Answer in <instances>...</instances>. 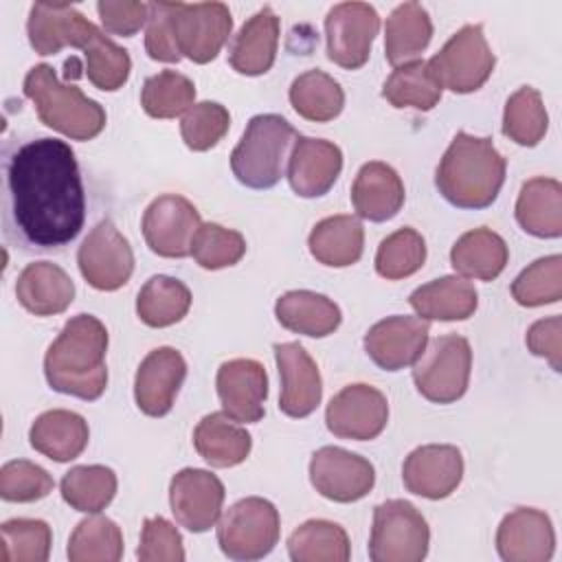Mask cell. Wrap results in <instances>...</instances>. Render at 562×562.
Masks as SVG:
<instances>
[{
    "label": "cell",
    "mask_w": 562,
    "mask_h": 562,
    "mask_svg": "<svg viewBox=\"0 0 562 562\" xmlns=\"http://www.w3.org/2000/svg\"><path fill=\"white\" fill-rule=\"evenodd\" d=\"M549 130V114L536 88L522 86L505 101L503 134L522 147H536Z\"/></svg>",
    "instance_id": "42"
},
{
    "label": "cell",
    "mask_w": 562,
    "mask_h": 562,
    "mask_svg": "<svg viewBox=\"0 0 562 562\" xmlns=\"http://www.w3.org/2000/svg\"><path fill=\"white\" fill-rule=\"evenodd\" d=\"M2 237L7 244L53 255L70 246L88 215V191L72 147L53 136L2 143Z\"/></svg>",
    "instance_id": "1"
},
{
    "label": "cell",
    "mask_w": 562,
    "mask_h": 562,
    "mask_svg": "<svg viewBox=\"0 0 562 562\" xmlns=\"http://www.w3.org/2000/svg\"><path fill=\"white\" fill-rule=\"evenodd\" d=\"M187 378V362L173 347L151 349L138 364L134 378L136 406L149 417H162L173 408Z\"/></svg>",
    "instance_id": "20"
},
{
    "label": "cell",
    "mask_w": 562,
    "mask_h": 562,
    "mask_svg": "<svg viewBox=\"0 0 562 562\" xmlns=\"http://www.w3.org/2000/svg\"><path fill=\"white\" fill-rule=\"evenodd\" d=\"M272 351L281 378L279 411L294 419L312 415L323 397V380L316 362L299 342H277Z\"/></svg>",
    "instance_id": "19"
},
{
    "label": "cell",
    "mask_w": 562,
    "mask_h": 562,
    "mask_svg": "<svg viewBox=\"0 0 562 562\" xmlns=\"http://www.w3.org/2000/svg\"><path fill=\"white\" fill-rule=\"evenodd\" d=\"M97 29L72 4L50 2H35L26 22L29 44L37 55H55L66 46L83 50Z\"/></svg>",
    "instance_id": "23"
},
{
    "label": "cell",
    "mask_w": 562,
    "mask_h": 562,
    "mask_svg": "<svg viewBox=\"0 0 562 562\" xmlns=\"http://www.w3.org/2000/svg\"><path fill=\"white\" fill-rule=\"evenodd\" d=\"M195 101V83L176 70H160L145 79L140 105L151 119H176Z\"/></svg>",
    "instance_id": "43"
},
{
    "label": "cell",
    "mask_w": 562,
    "mask_h": 562,
    "mask_svg": "<svg viewBox=\"0 0 562 562\" xmlns=\"http://www.w3.org/2000/svg\"><path fill=\"white\" fill-rule=\"evenodd\" d=\"M228 127H231V114L217 101L193 103L180 121L182 140L193 151H206L215 147L226 136Z\"/></svg>",
    "instance_id": "49"
},
{
    "label": "cell",
    "mask_w": 562,
    "mask_h": 562,
    "mask_svg": "<svg viewBox=\"0 0 562 562\" xmlns=\"http://www.w3.org/2000/svg\"><path fill=\"white\" fill-rule=\"evenodd\" d=\"M200 226L198 209L178 193H162L151 200L140 220L145 244L151 252L167 259L189 257Z\"/></svg>",
    "instance_id": "12"
},
{
    "label": "cell",
    "mask_w": 562,
    "mask_h": 562,
    "mask_svg": "<svg viewBox=\"0 0 562 562\" xmlns=\"http://www.w3.org/2000/svg\"><path fill=\"white\" fill-rule=\"evenodd\" d=\"M191 307V290L173 277L154 274L136 296V314L147 327H169L180 323Z\"/></svg>",
    "instance_id": "37"
},
{
    "label": "cell",
    "mask_w": 562,
    "mask_h": 562,
    "mask_svg": "<svg viewBox=\"0 0 562 562\" xmlns=\"http://www.w3.org/2000/svg\"><path fill=\"white\" fill-rule=\"evenodd\" d=\"M222 411L239 422L255 424L263 417L268 397V375L261 362L252 358H233L220 364L215 378Z\"/></svg>",
    "instance_id": "21"
},
{
    "label": "cell",
    "mask_w": 562,
    "mask_h": 562,
    "mask_svg": "<svg viewBox=\"0 0 562 562\" xmlns=\"http://www.w3.org/2000/svg\"><path fill=\"white\" fill-rule=\"evenodd\" d=\"M246 255V239L233 228L220 224H202L193 237L191 257L204 270H222L235 266Z\"/></svg>",
    "instance_id": "48"
},
{
    "label": "cell",
    "mask_w": 562,
    "mask_h": 562,
    "mask_svg": "<svg viewBox=\"0 0 562 562\" xmlns=\"http://www.w3.org/2000/svg\"><path fill=\"white\" fill-rule=\"evenodd\" d=\"M66 553L70 562H119L123 558L121 527L108 516H88L70 533Z\"/></svg>",
    "instance_id": "41"
},
{
    "label": "cell",
    "mask_w": 562,
    "mask_h": 562,
    "mask_svg": "<svg viewBox=\"0 0 562 562\" xmlns=\"http://www.w3.org/2000/svg\"><path fill=\"white\" fill-rule=\"evenodd\" d=\"M22 88L46 127L72 140H92L103 132L108 121L103 105L86 97L75 83H61L50 64H35Z\"/></svg>",
    "instance_id": "4"
},
{
    "label": "cell",
    "mask_w": 562,
    "mask_h": 562,
    "mask_svg": "<svg viewBox=\"0 0 562 562\" xmlns=\"http://www.w3.org/2000/svg\"><path fill=\"white\" fill-rule=\"evenodd\" d=\"M136 555L140 562H182V536L176 529V525H171L162 516L145 518Z\"/></svg>",
    "instance_id": "51"
},
{
    "label": "cell",
    "mask_w": 562,
    "mask_h": 562,
    "mask_svg": "<svg viewBox=\"0 0 562 562\" xmlns=\"http://www.w3.org/2000/svg\"><path fill=\"white\" fill-rule=\"evenodd\" d=\"M342 171V151L336 143L312 136H296L290 160L288 182L301 198L325 195Z\"/></svg>",
    "instance_id": "24"
},
{
    "label": "cell",
    "mask_w": 562,
    "mask_h": 562,
    "mask_svg": "<svg viewBox=\"0 0 562 562\" xmlns=\"http://www.w3.org/2000/svg\"><path fill=\"white\" fill-rule=\"evenodd\" d=\"M441 86L435 79L428 61L413 59L395 66L382 86V97L393 108H415L419 112L432 110L441 99Z\"/></svg>",
    "instance_id": "39"
},
{
    "label": "cell",
    "mask_w": 562,
    "mask_h": 562,
    "mask_svg": "<svg viewBox=\"0 0 562 562\" xmlns=\"http://www.w3.org/2000/svg\"><path fill=\"white\" fill-rule=\"evenodd\" d=\"M516 222L533 237L555 239L562 235V184L555 178H531L516 200Z\"/></svg>",
    "instance_id": "31"
},
{
    "label": "cell",
    "mask_w": 562,
    "mask_h": 562,
    "mask_svg": "<svg viewBox=\"0 0 562 562\" xmlns=\"http://www.w3.org/2000/svg\"><path fill=\"white\" fill-rule=\"evenodd\" d=\"M470 369V342L463 336L446 334L426 342V349L413 364V382L428 402L452 404L468 391Z\"/></svg>",
    "instance_id": "7"
},
{
    "label": "cell",
    "mask_w": 562,
    "mask_h": 562,
    "mask_svg": "<svg viewBox=\"0 0 562 562\" xmlns=\"http://www.w3.org/2000/svg\"><path fill=\"white\" fill-rule=\"evenodd\" d=\"M496 551L505 562H549L555 551L551 518L536 507L509 512L496 529Z\"/></svg>",
    "instance_id": "22"
},
{
    "label": "cell",
    "mask_w": 562,
    "mask_h": 562,
    "mask_svg": "<svg viewBox=\"0 0 562 562\" xmlns=\"http://www.w3.org/2000/svg\"><path fill=\"white\" fill-rule=\"evenodd\" d=\"M408 303L424 321H465L476 312L479 294L463 277L448 274L419 285Z\"/></svg>",
    "instance_id": "30"
},
{
    "label": "cell",
    "mask_w": 562,
    "mask_h": 562,
    "mask_svg": "<svg viewBox=\"0 0 562 562\" xmlns=\"http://www.w3.org/2000/svg\"><path fill=\"white\" fill-rule=\"evenodd\" d=\"M279 531L281 518L277 507L261 496H246L220 516L217 544L231 560H261L279 542Z\"/></svg>",
    "instance_id": "6"
},
{
    "label": "cell",
    "mask_w": 562,
    "mask_h": 562,
    "mask_svg": "<svg viewBox=\"0 0 562 562\" xmlns=\"http://www.w3.org/2000/svg\"><path fill=\"white\" fill-rule=\"evenodd\" d=\"M307 246L318 263L347 268L362 257L364 228L356 215H331L312 228Z\"/></svg>",
    "instance_id": "33"
},
{
    "label": "cell",
    "mask_w": 562,
    "mask_h": 562,
    "mask_svg": "<svg viewBox=\"0 0 562 562\" xmlns=\"http://www.w3.org/2000/svg\"><path fill=\"white\" fill-rule=\"evenodd\" d=\"M428 331V321L419 316H386L364 334V351L380 369L400 371L422 356Z\"/></svg>",
    "instance_id": "18"
},
{
    "label": "cell",
    "mask_w": 562,
    "mask_h": 562,
    "mask_svg": "<svg viewBox=\"0 0 562 562\" xmlns=\"http://www.w3.org/2000/svg\"><path fill=\"white\" fill-rule=\"evenodd\" d=\"M310 481L314 490L334 503L364 498L375 485L373 463L338 446H323L312 454Z\"/></svg>",
    "instance_id": "14"
},
{
    "label": "cell",
    "mask_w": 562,
    "mask_h": 562,
    "mask_svg": "<svg viewBox=\"0 0 562 562\" xmlns=\"http://www.w3.org/2000/svg\"><path fill=\"white\" fill-rule=\"evenodd\" d=\"M296 130L281 114H257L231 154L233 176L248 189H272L285 173Z\"/></svg>",
    "instance_id": "5"
},
{
    "label": "cell",
    "mask_w": 562,
    "mask_h": 562,
    "mask_svg": "<svg viewBox=\"0 0 562 562\" xmlns=\"http://www.w3.org/2000/svg\"><path fill=\"white\" fill-rule=\"evenodd\" d=\"M288 553L294 562H347L351 544L338 522L312 518L290 533Z\"/></svg>",
    "instance_id": "36"
},
{
    "label": "cell",
    "mask_w": 562,
    "mask_h": 562,
    "mask_svg": "<svg viewBox=\"0 0 562 562\" xmlns=\"http://www.w3.org/2000/svg\"><path fill=\"white\" fill-rule=\"evenodd\" d=\"M507 259L505 239L485 226L463 233L450 250V263L463 279L492 281L505 270Z\"/></svg>",
    "instance_id": "34"
},
{
    "label": "cell",
    "mask_w": 562,
    "mask_h": 562,
    "mask_svg": "<svg viewBox=\"0 0 562 562\" xmlns=\"http://www.w3.org/2000/svg\"><path fill=\"white\" fill-rule=\"evenodd\" d=\"M428 544V522L413 503L391 498L373 509L369 538V558L373 562H422Z\"/></svg>",
    "instance_id": "8"
},
{
    "label": "cell",
    "mask_w": 562,
    "mask_h": 562,
    "mask_svg": "<svg viewBox=\"0 0 562 562\" xmlns=\"http://www.w3.org/2000/svg\"><path fill=\"white\" fill-rule=\"evenodd\" d=\"M53 487V476L33 461L13 459L0 468V496L7 503H33L48 496Z\"/></svg>",
    "instance_id": "50"
},
{
    "label": "cell",
    "mask_w": 562,
    "mask_h": 562,
    "mask_svg": "<svg viewBox=\"0 0 562 562\" xmlns=\"http://www.w3.org/2000/svg\"><path fill=\"white\" fill-rule=\"evenodd\" d=\"M406 191L397 171L380 160L364 162L351 184V204L358 217L369 222H386L395 217L404 204Z\"/></svg>",
    "instance_id": "26"
},
{
    "label": "cell",
    "mask_w": 562,
    "mask_h": 562,
    "mask_svg": "<svg viewBox=\"0 0 562 562\" xmlns=\"http://www.w3.org/2000/svg\"><path fill=\"white\" fill-rule=\"evenodd\" d=\"M386 422L389 402L384 393L362 382L338 391L325 408L327 430L340 439H375L386 428Z\"/></svg>",
    "instance_id": "15"
},
{
    "label": "cell",
    "mask_w": 562,
    "mask_h": 562,
    "mask_svg": "<svg viewBox=\"0 0 562 562\" xmlns=\"http://www.w3.org/2000/svg\"><path fill=\"white\" fill-rule=\"evenodd\" d=\"M193 446L198 454L213 468H233L246 461L252 448V437L239 422L224 411L204 415L193 430Z\"/></svg>",
    "instance_id": "32"
},
{
    "label": "cell",
    "mask_w": 562,
    "mask_h": 562,
    "mask_svg": "<svg viewBox=\"0 0 562 562\" xmlns=\"http://www.w3.org/2000/svg\"><path fill=\"white\" fill-rule=\"evenodd\" d=\"M463 479V457L457 446L428 443L415 448L402 465V481L411 494L439 501L450 496Z\"/></svg>",
    "instance_id": "17"
},
{
    "label": "cell",
    "mask_w": 562,
    "mask_h": 562,
    "mask_svg": "<svg viewBox=\"0 0 562 562\" xmlns=\"http://www.w3.org/2000/svg\"><path fill=\"white\" fill-rule=\"evenodd\" d=\"M88 439V422L79 413L66 408H53L37 415L29 430L33 450L57 463L77 459L86 450Z\"/></svg>",
    "instance_id": "28"
},
{
    "label": "cell",
    "mask_w": 562,
    "mask_h": 562,
    "mask_svg": "<svg viewBox=\"0 0 562 562\" xmlns=\"http://www.w3.org/2000/svg\"><path fill=\"white\" fill-rule=\"evenodd\" d=\"M512 296L522 307H540L562 299V257L549 255L527 266L512 283Z\"/></svg>",
    "instance_id": "46"
},
{
    "label": "cell",
    "mask_w": 562,
    "mask_h": 562,
    "mask_svg": "<svg viewBox=\"0 0 562 562\" xmlns=\"http://www.w3.org/2000/svg\"><path fill=\"white\" fill-rule=\"evenodd\" d=\"M428 66L441 88L468 94L490 79L496 57L483 35V26L465 24L428 59Z\"/></svg>",
    "instance_id": "9"
},
{
    "label": "cell",
    "mask_w": 562,
    "mask_h": 562,
    "mask_svg": "<svg viewBox=\"0 0 562 562\" xmlns=\"http://www.w3.org/2000/svg\"><path fill=\"white\" fill-rule=\"evenodd\" d=\"M18 303L35 316H55L75 299V283L64 268L50 261L29 263L15 281Z\"/></svg>",
    "instance_id": "27"
},
{
    "label": "cell",
    "mask_w": 562,
    "mask_h": 562,
    "mask_svg": "<svg viewBox=\"0 0 562 562\" xmlns=\"http://www.w3.org/2000/svg\"><path fill=\"white\" fill-rule=\"evenodd\" d=\"M432 37V22L419 2L397 4L384 24V57L391 66L413 61Z\"/></svg>",
    "instance_id": "35"
},
{
    "label": "cell",
    "mask_w": 562,
    "mask_h": 562,
    "mask_svg": "<svg viewBox=\"0 0 562 562\" xmlns=\"http://www.w3.org/2000/svg\"><path fill=\"white\" fill-rule=\"evenodd\" d=\"M77 266L88 285L101 292H114L130 281L134 252L116 224L105 217L81 241Z\"/></svg>",
    "instance_id": "11"
},
{
    "label": "cell",
    "mask_w": 562,
    "mask_h": 562,
    "mask_svg": "<svg viewBox=\"0 0 562 562\" xmlns=\"http://www.w3.org/2000/svg\"><path fill=\"white\" fill-rule=\"evenodd\" d=\"M66 72H64V77L66 79H77V77H81V66H79V59L77 57H70V59H66Z\"/></svg>",
    "instance_id": "55"
},
{
    "label": "cell",
    "mask_w": 562,
    "mask_h": 562,
    "mask_svg": "<svg viewBox=\"0 0 562 562\" xmlns=\"http://www.w3.org/2000/svg\"><path fill=\"white\" fill-rule=\"evenodd\" d=\"M290 103L299 116L314 123H327L342 112L345 92L331 75L312 68L292 81Z\"/></svg>",
    "instance_id": "38"
},
{
    "label": "cell",
    "mask_w": 562,
    "mask_h": 562,
    "mask_svg": "<svg viewBox=\"0 0 562 562\" xmlns=\"http://www.w3.org/2000/svg\"><path fill=\"white\" fill-rule=\"evenodd\" d=\"M274 316L281 327L312 338L334 334L342 321L340 307L329 296L312 290H290L281 294L274 303Z\"/></svg>",
    "instance_id": "29"
},
{
    "label": "cell",
    "mask_w": 562,
    "mask_h": 562,
    "mask_svg": "<svg viewBox=\"0 0 562 562\" xmlns=\"http://www.w3.org/2000/svg\"><path fill=\"white\" fill-rule=\"evenodd\" d=\"M97 11H99L101 24L108 33L121 35V37H132L147 24L149 2L101 0V2H97Z\"/></svg>",
    "instance_id": "53"
},
{
    "label": "cell",
    "mask_w": 562,
    "mask_h": 562,
    "mask_svg": "<svg viewBox=\"0 0 562 562\" xmlns=\"http://www.w3.org/2000/svg\"><path fill=\"white\" fill-rule=\"evenodd\" d=\"M59 490L72 509L99 514L116 494V474L105 465H75L61 476Z\"/></svg>",
    "instance_id": "40"
},
{
    "label": "cell",
    "mask_w": 562,
    "mask_h": 562,
    "mask_svg": "<svg viewBox=\"0 0 562 562\" xmlns=\"http://www.w3.org/2000/svg\"><path fill=\"white\" fill-rule=\"evenodd\" d=\"M279 29V15L268 4L250 15L241 24L228 48V64L233 66V70L246 77L268 72L277 57Z\"/></svg>",
    "instance_id": "25"
},
{
    "label": "cell",
    "mask_w": 562,
    "mask_h": 562,
    "mask_svg": "<svg viewBox=\"0 0 562 562\" xmlns=\"http://www.w3.org/2000/svg\"><path fill=\"white\" fill-rule=\"evenodd\" d=\"M145 50L151 59L165 64H178L182 59L171 31V2H149Z\"/></svg>",
    "instance_id": "52"
},
{
    "label": "cell",
    "mask_w": 562,
    "mask_h": 562,
    "mask_svg": "<svg viewBox=\"0 0 562 562\" xmlns=\"http://www.w3.org/2000/svg\"><path fill=\"white\" fill-rule=\"evenodd\" d=\"M507 162L487 136L457 132L441 156L435 184L457 209H487L501 193Z\"/></svg>",
    "instance_id": "3"
},
{
    "label": "cell",
    "mask_w": 562,
    "mask_h": 562,
    "mask_svg": "<svg viewBox=\"0 0 562 562\" xmlns=\"http://www.w3.org/2000/svg\"><path fill=\"white\" fill-rule=\"evenodd\" d=\"M83 57H86L88 81L103 92H114L123 88V83L130 77V70H132L130 53L116 42H112L101 29L92 33L90 42L83 48Z\"/></svg>",
    "instance_id": "44"
},
{
    "label": "cell",
    "mask_w": 562,
    "mask_h": 562,
    "mask_svg": "<svg viewBox=\"0 0 562 562\" xmlns=\"http://www.w3.org/2000/svg\"><path fill=\"white\" fill-rule=\"evenodd\" d=\"M2 562H46L53 544L48 522L37 518H11L0 525Z\"/></svg>",
    "instance_id": "47"
},
{
    "label": "cell",
    "mask_w": 562,
    "mask_h": 562,
    "mask_svg": "<svg viewBox=\"0 0 562 562\" xmlns=\"http://www.w3.org/2000/svg\"><path fill=\"white\" fill-rule=\"evenodd\" d=\"M527 349L544 358L553 371L562 369V318L560 316H549L536 321L525 336Z\"/></svg>",
    "instance_id": "54"
},
{
    "label": "cell",
    "mask_w": 562,
    "mask_h": 562,
    "mask_svg": "<svg viewBox=\"0 0 562 562\" xmlns=\"http://www.w3.org/2000/svg\"><path fill=\"white\" fill-rule=\"evenodd\" d=\"M426 261V241L411 226L386 235L375 252V272L389 281L415 274Z\"/></svg>",
    "instance_id": "45"
},
{
    "label": "cell",
    "mask_w": 562,
    "mask_h": 562,
    "mask_svg": "<svg viewBox=\"0 0 562 562\" xmlns=\"http://www.w3.org/2000/svg\"><path fill=\"white\" fill-rule=\"evenodd\" d=\"M380 31V15L369 2H340L327 11V57L340 68H362Z\"/></svg>",
    "instance_id": "13"
},
{
    "label": "cell",
    "mask_w": 562,
    "mask_h": 562,
    "mask_svg": "<svg viewBox=\"0 0 562 562\" xmlns=\"http://www.w3.org/2000/svg\"><path fill=\"white\" fill-rule=\"evenodd\" d=\"M224 496V483L202 468H184L169 483V505L176 522L193 533H204L220 520Z\"/></svg>",
    "instance_id": "16"
},
{
    "label": "cell",
    "mask_w": 562,
    "mask_h": 562,
    "mask_svg": "<svg viewBox=\"0 0 562 562\" xmlns=\"http://www.w3.org/2000/svg\"><path fill=\"white\" fill-rule=\"evenodd\" d=\"M171 31L182 57L209 64L226 44L233 18L224 2H171Z\"/></svg>",
    "instance_id": "10"
},
{
    "label": "cell",
    "mask_w": 562,
    "mask_h": 562,
    "mask_svg": "<svg viewBox=\"0 0 562 562\" xmlns=\"http://www.w3.org/2000/svg\"><path fill=\"white\" fill-rule=\"evenodd\" d=\"M108 329L92 314L72 316L44 356V375L53 391L86 402L99 400L108 386Z\"/></svg>",
    "instance_id": "2"
}]
</instances>
